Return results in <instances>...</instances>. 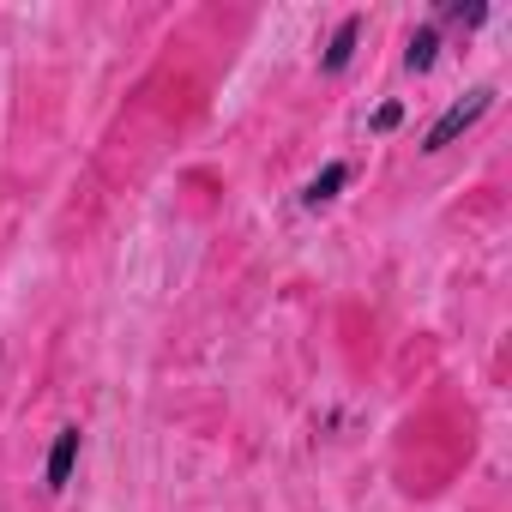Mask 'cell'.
Here are the masks:
<instances>
[{
    "label": "cell",
    "instance_id": "6da1fadb",
    "mask_svg": "<svg viewBox=\"0 0 512 512\" xmlns=\"http://www.w3.org/2000/svg\"><path fill=\"white\" fill-rule=\"evenodd\" d=\"M488 103H494V91H488V85H476L470 97H458V103H452V109H446V115H440V121L428 127L422 151H446V145H452L458 133H470V127H476V121L488 115Z\"/></svg>",
    "mask_w": 512,
    "mask_h": 512
},
{
    "label": "cell",
    "instance_id": "7a4b0ae2",
    "mask_svg": "<svg viewBox=\"0 0 512 512\" xmlns=\"http://www.w3.org/2000/svg\"><path fill=\"white\" fill-rule=\"evenodd\" d=\"M79 440H85L79 428H61V434H55V446H49V470H43V476H49V488H67L73 458H79Z\"/></svg>",
    "mask_w": 512,
    "mask_h": 512
},
{
    "label": "cell",
    "instance_id": "3957f363",
    "mask_svg": "<svg viewBox=\"0 0 512 512\" xmlns=\"http://www.w3.org/2000/svg\"><path fill=\"white\" fill-rule=\"evenodd\" d=\"M344 181H350V163H326V169L302 187V205H308V211H320L326 199H338V187H344Z\"/></svg>",
    "mask_w": 512,
    "mask_h": 512
},
{
    "label": "cell",
    "instance_id": "277c9868",
    "mask_svg": "<svg viewBox=\"0 0 512 512\" xmlns=\"http://www.w3.org/2000/svg\"><path fill=\"white\" fill-rule=\"evenodd\" d=\"M356 37H362V19H344L338 31H332V43H326V73H344L350 67V55H356Z\"/></svg>",
    "mask_w": 512,
    "mask_h": 512
},
{
    "label": "cell",
    "instance_id": "5b68a950",
    "mask_svg": "<svg viewBox=\"0 0 512 512\" xmlns=\"http://www.w3.org/2000/svg\"><path fill=\"white\" fill-rule=\"evenodd\" d=\"M434 55H440V31H434V25H422V31L410 37V49H404V67H410V73H428V67H434Z\"/></svg>",
    "mask_w": 512,
    "mask_h": 512
},
{
    "label": "cell",
    "instance_id": "8992f818",
    "mask_svg": "<svg viewBox=\"0 0 512 512\" xmlns=\"http://www.w3.org/2000/svg\"><path fill=\"white\" fill-rule=\"evenodd\" d=\"M440 19H446V25H482V19H488V7H446Z\"/></svg>",
    "mask_w": 512,
    "mask_h": 512
},
{
    "label": "cell",
    "instance_id": "52a82bcc",
    "mask_svg": "<svg viewBox=\"0 0 512 512\" xmlns=\"http://www.w3.org/2000/svg\"><path fill=\"white\" fill-rule=\"evenodd\" d=\"M398 121H404V103H380L374 109V133H392Z\"/></svg>",
    "mask_w": 512,
    "mask_h": 512
}]
</instances>
